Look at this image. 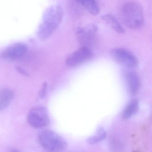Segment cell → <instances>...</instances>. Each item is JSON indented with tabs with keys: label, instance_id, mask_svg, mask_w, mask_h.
Masks as SVG:
<instances>
[{
	"label": "cell",
	"instance_id": "cell-10",
	"mask_svg": "<svg viewBox=\"0 0 152 152\" xmlns=\"http://www.w3.org/2000/svg\"><path fill=\"white\" fill-rule=\"evenodd\" d=\"M13 97L14 93L10 89L4 88L0 90V112L10 105Z\"/></svg>",
	"mask_w": 152,
	"mask_h": 152
},
{
	"label": "cell",
	"instance_id": "cell-17",
	"mask_svg": "<svg viewBox=\"0 0 152 152\" xmlns=\"http://www.w3.org/2000/svg\"><path fill=\"white\" fill-rule=\"evenodd\" d=\"M18 70L19 71H20V73H22V74H24V75H26L27 73H26V72L24 71V70H23V69H22L20 68H18Z\"/></svg>",
	"mask_w": 152,
	"mask_h": 152
},
{
	"label": "cell",
	"instance_id": "cell-6",
	"mask_svg": "<svg viewBox=\"0 0 152 152\" xmlns=\"http://www.w3.org/2000/svg\"><path fill=\"white\" fill-rule=\"evenodd\" d=\"M27 50V46L25 44L16 43L5 48L1 52L0 56L4 60H14L23 57Z\"/></svg>",
	"mask_w": 152,
	"mask_h": 152
},
{
	"label": "cell",
	"instance_id": "cell-2",
	"mask_svg": "<svg viewBox=\"0 0 152 152\" xmlns=\"http://www.w3.org/2000/svg\"><path fill=\"white\" fill-rule=\"evenodd\" d=\"M120 15L124 24L130 28H140L143 25L142 8L136 2H128L123 4L121 8Z\"/></svg>",
	"mask_w": 152,
	"mask_h": 152
},
{
	"label": "cell",
	"instance_id": "cell-15",
	"mask_svg": "<svg viewBox=\"0 0 152 152\" xmlns=\"http://www.w3.org/2000/svg\"><path fill=\"white\" fill-rule=\"evenodd\" d=\"M110 148L112 152H124L123 144L118 138L113 137L110 141Z\"/></svg>",
	"mask_w": 152,
	"mask_h": 152
},
{
	"label": "cell",
	"instance_id": "cell-19",
	"mask_svg": "<svg viewBox=\"0 0 152 152\" xmlns=\"http://www.w3.org/2000/svg\"><path fill=\"white\" fill-rule=\"evenodd\" d=\"M139 152L135 151V152Z\"/></svg>",
	"mask_w": 152,
	"mask_h": 152
},
{
	"label": "cell",
	"instance_id": "cell-18",
	"mask_svg": "<svg viewBox=\"0 0 152 152\" xmlns=\"http://www.w3.org/2000/svg\"><path fill=\"white\" fill-rule=\"evenodd\" d=\"M11 152H20L19 151H18V150H16V149H14V150H12V151H11Z\"/></svg>",
	"mask_w": 152,
	"mask_h": 152
},
{
	"label": "cell",
	"instance_id": "cell-4",
	"mask_svg": "<svg viewBox=\"0 0 152 152\" xmlns=\"http://www.w3.org/2000/svg\"><path fill=\"white\" fill-rule=\"evenodd\" d=\"M29 125L35 129L43 128L49 126L50 119L44 107L37 106L30 110L27 116Z\"/></svg>",
	"mask_w": 152,
	"mask_h": 152
},
{
	"label": "cell",
	"instance_id": "cell-16",
	"mask_svg": "<svg viewBox=\"0 0 152 152\" xmlns=\"http://www.w3.org/2000/svg\"><path fill=\"white\" fill-rule=\"evenodd\" d=\"M47 84L44 83L42 85V87L39 92V97L41 98H44L46 95V90H47Z\"/></svg>",
	"mask_w": 152,
	"mask_h": 152
},
{
	"label": "cell",
	"instance_id": "cell-7",
	"mask_svg": "<svg viewBox=\"0 0 152 152\" xmlns=\"http://www.w3.org/2000/svg\"><path fill=\"white\" fill-rule=\"evenodd\" d=\"M93 53L90 48L82 46L73 52L66 60V64L69 67H74L80 65L89 60Z\"/></svg>",
	"mask_w": 152,
	"mask_h": 152
},
{
	"label": "cell",
	"instance_id": "cell-9",
	"mask_svg": "<svg viewBox=\"0 0 152 152\" xmlns=\"http://www.w3.org/2000/svg\"><path fill=\"white\" fill-rule=\"evenodd\" d=\"M129 89L131 94L134 95L139 92L141 87V80L135 72H129L126 75Z\"/></svg>",
	"mask_w": 152,
	"mask_h": 152
},
{
	"label": "cell",
	"instance_id": "cell-1",
	"mask_svg": "<svg viewBox=\"0 0 152 152\" xmlns=\"http://www.w3.org/2000/svg\"><path fill=\"white\" fill-rule=\"evenodd\" d=\"M63 17V10L60 5L54 4L48 7L45 12L42 21L37 30L38 37L42 40L49 38L57 29Z\"/></svg>",
	"mask_w": 152,
	"mask_h": 152
},
{
	"label": "cell",
	"instance_id": "cell-13",
	"mask_svg": "<svg viewBox=\"0 0 152 152\" xmlns=\"http://www.w3.org/2000/svg\"><path fill=\"white\" fill-rule=\"evenodd\" d=\"M77 2L85 7L93 15H96L100 12V7L96 1L94 0H81L78 1Z\"/></svg>",
	"mask_w": 152,
	"mask_h": 152
},
{
	"label": "cell",
	"instance_id": "cell-11",
	"mask_svg": "<svg viewBox=\"0 0 152 152\" xmlns=\"http://www.w3.org/2000/svg\"><path fill=\"white\" fill-rule=\"evenodd\" d=\"M102 19L114 31L122 34L125 32L124 29L116 17L112 14H106L102 17Z\"/></svg>",
	"mask_w": 152,
	"mask_h": 152
},
{
	"label": "cell",
	"instance_id": "cell-8",
	"mask_svg": "<svg viewBox=\"0 0 152 152\" xmlns=\"http://www.w3.org/2000/svg\"><path fill=\"white\" fill-rule=\"evenodd\" d=\"M96 32V27L94 26L80 28L77 31V38L82 46L90 48L94 43Z\"/></svg>",
	"mask_w": 152,
	"mask_h": 152
},
{
	"label": "cell",
	"instance_id": "cell-12",
	"mask_svg": "<svg viewBox=\"0 0 152 152\" xmlns=\"http://www.w3.org/2000/svg\"><path fill=\"white\" fill-rule=\"evenodd\" d=\"M138 101L136 99L132 100L125 108L122 114L123 119L127 120L134 116L138 109Z\"/></svg>",
	"mask_w": 152,
	"mask_h": 152
},
{
	"label": "cell",
	"instance_id": "cell-14",
	"mask_svg": "<svg viewBox=\"0 0 152 152\" xmlns=\"http://www.w3.org/2000/svg\"><path fill=\"white\" fill-rule=\"evenodd\" d=\"M106 136L107 134L105 130L103 128H100L97 130L96 134L88 138L87 142L90 145L96 144L105 139Z\"/></svg>",
	"mask_w": 152,
	"mask_h": 152
},
{
	"label": "cell",
	"instance_id": "cell-5",
	"mask_svg": "<svg viewBox=\"0 0 152 152\" xmlns=\"http://www.w3.org/2000/svg\"><path fill=\"white\" fill-rule=\"evenodd\" d=\"M111 55L115 61L128 68H135L138 64V60L136 56L124 48L113 49Z\"/></svg>",
	"mask_w": 152,
	"mask_h": 152
},
{
	"label": "cell",
	"instance_id": "cell-3",
	"mask_svg": "<svg viewBox=\"0 0 152 152\" xmlns=\"http://www.w3.org/2000/svg\"><path fill=\"white\" fill-rule=\"evenodd\" d=\"M41 146L48 152H62L66 148V140L52 130L42 131L38 136Z\"/></svg>",
	"mask_w": 152,
	"mask_h": 152
}]
</instances>
